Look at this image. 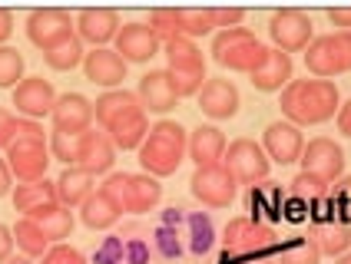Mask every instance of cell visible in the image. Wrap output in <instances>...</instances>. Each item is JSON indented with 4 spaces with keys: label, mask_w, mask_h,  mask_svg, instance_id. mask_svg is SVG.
Instances as JSON below:
<instances>
[{
    "label": "cell",
    "mask_w": 351,
    "mask_h": 264,
    "mask_svg": "<svg viewBox=\"0 0 351 264\" xmlns=\"http://www.w3.org/2000/svg\"><path fill=\"white\" fill-rule=\"evenodd\" d=\"M282 113L292 119V126H318L328 122L341 109V96L332 79H292L282 90Z\"/></svg>",
    "instance_id": "obj_1"
},
{
    "label": "cell",
    "mask_w": 351,
    "mask_h": 264,
    "mask_svg": "<svg viewBox=\"0 0 351 264\" xmlns=\"http://www.w3.org/2000/svg\"><path fill=\"white\" fill-rule=\"evenodd\" d=\"M186 149H189L186 129L173 119H162L149 129L146 142L139 146V162H143L146 175H173L182 166Z\"/></svg>",
    "instance_id": "obj_2"
},
{
    "label": "cell",
    "mask_w": 351,
    "mask_h": 264,
    "mask_svg": "<svg viewBox=\"0 0 351 264\" xmlns=\"http://www.w3.org/2000/svg\"><path fill=\"white\" fill-rule=\"evenodd\" d=\"M305 66L318 79L348 73L351 70V30H338V34L312 40L308 43V53H305Z\"/></svg>",
    "instance_id": "obj_3"
},
{
    "label": "cell",
    "mask_w": 351,
    "mask_h": 264,
    "mask_svg": "<svg viewBox=\"0 0 351 264\" xmlns=\"http://www.w3.org/2000/svg\"><path fill=\"white\" fill-rule=\"evenodd\" d=\"M189 189H193V198H195V202H202V205H209V208H229L235 202V189H239V182H235L232 172L219 162V166L195 169L193 182H189Z\"/></svg>",
    "instance_id": "obj_4"
},
{
    "label": "cell",
    "mask_w": 351,
    "mask_h": 264,
    "mask_svg": "<svg viewBox=\"0 0 351 264\" xmlns=\"http://www.w3.org/2000/svg\"><path fill=\"white\" fill-rule=\"evenodd\" d=\"M222 166L235 175L239 185H255V182H265L269 175V155L262 146H255L252 139H235L232 146L222 155Z\"/></svg>",
    "instance_id": "obj_5"
},
{
    "label": "cell",
    "mask_w": 351,
    "mask_h": 264,
    "mask_svg": "<svg viewBox=\"0 0 351 264\" xmlns=\"http://www.w3.org/2000/svg\"><path fill=\"white\" fill-rule=\"evenodd\" d=\"M312 17L302 14V10H278L269 23V37H272L275 50L282 53H298V50H308L312 43Z\"/></svg>",
    "instance_id": "obj_6"
},
{
    "label": "cell",
    "mask_w": 351,
    "mask_h": 264,
    "mask_svg": "<svg viewBox=\"0 0 351 264\" xmlns=\"http://www.w3.org/2000/svg\"><path fill=\"white\" fill-rule=\"evenodd\" d=\"M298 162H302V172H308V175H315V179H322V182L332 185L335 179L345 172V152H341L338 142L318 135V139H312V142L302 149V159H298Z\"/></svg>",
    "instance_id": "obj_7"
},
{
    "label": "cell",
    "mask_w": 351,
    "mask_h": 264,
    "mask_svg": "<svg viewBox=\"0 0 351 264\" xmlns=\"http://www.w3.org/2000/svg\"><path fill=\"white\" fill-rule=\"evenodd\" d=\"M226 254H232V258H252L258 251H265V248L275 241L272 228L258 225L252 218H232L229 225H226Z\"/></svg>",
    "instance_id": "obj_8"
},
{
    "label": "cell",
    "mask_w": 351,
    "mask_h": 264,
    "mask_svg": "<svg viewBox=\"0 0 351 264\" xmlns=\"http://www.w3.org/2000/svg\"><path fill=\"white\" fill-rule=\"evenodd\" d=\"M27 37L34 47H40L43 53L53 50L57 43H63L66 37H73V27H70V14L66 10H57V7H43V10H34L27 17Z\"/></svg>",
    "instance_id": "obj_9"
},
{
    "label": "cell",
    "mask_w": 351,
    "mask_h": 264,
    "mask_svg": "<svg viewBox=\"0 0 351 264\" xmlns=\"http://www.w3.org/2000/svg\"><path fill=\"white\" fill-rule=\"evenodd\" d=\"M14 106H17V113H23L27 119L50 116L53 106H57L53 83L43 79V76H27V79H20L17 90H14Z\"/></svg>",
    "instance_id": "obj_10"
},
{
    "label": "cell",
    "mask_w": 351,
    "mask_h": 264,
    "mask_svg": "<svg viewBox=\"0 0 351 264\" xmlns=\"http://www.w3.org/2000/svg\"><path fill=\"white\" fill-rule=\"evenodd\" d=\"M53 132L63 135H80V132L90 129L93 122V103L83 93H63L57 96V106H53Z\"/></svg>",
    "instance_id": "obj_11"
},
{
    "label": "cell",
    "mask_w": 351,
    "mask_h": 264,
    "mask_svg": "<svg viewBox=\"0 0 351 264\" xmlns=\"http://www.w3.org/2000/svg\"><path fill=\"white\" fill-rule=\"evenodd\" d=\"M7 166L20 182H40L50 166V149L47 142H14L7 149Z\"/></svg>",
    "instance_id": "obj_12"
},
{
    "label": "cell",
    "mask_w": 351,
    "mask_h": 264,
    "mask_svg": "<svg viewBox=\"0 0 351 264\" xmlns=\"http://www.w3.org/2000/svg\"><path fill=\"white\" fill-rule=\"evenodd\" d=\"M262 149L269 155V162H278V166H289V162H298L302 159V132L292 122H272L265 126V135H262Z\"/></svg>",
    "instance_id": "obj_13"
},
{
    "label": "cell",
    "mask_w": 351,
    "mask_h": 264,
    "mask_svg": "<svg viewBox=\"0 0 351 264\" xmlns=\"http://www.w3.org/2000/svg\"><path fill=\"white\" fill-rule=\"evenodd\" d=\"M117 53L123 63H146L159 53V40L149 23H126L117 34Z\"/></svg>",
    "instance_id": "obj_14"
},
{
    "label": "cell",
    "mask_w": 351,
    "mask_h": 264,
    "mask_svg": "<svg viewBox=\"0 0 351 264\" xmlns=\"http://www.w3.org/2000/svg\"><path fill=\"white\" fill-rule=\"evenodd\" d=\"M77 34L80 40L93 43V50H103L110 40H117L119 34V14L117 10H80L77 14Z\"/></svg>",
    "instance_id": "obj_15"
},
{
    "label": "cell",
    "mask_w": 351,
    "mask_h": 264,
    "mask_svg": "<svg viewBox=\"0 0 351 264\" xmlns=\"http://www.w3.org/2000/svg\"><path fill=\"white\" fill-rule=\"evenodd\" d=\"M139 106H143V113L149 109V113H169L176 106V90H173V79L166 70H153V73H146L139 79Z\"/></svg>",
    "instance_id": "obj_16"
},
{
    "label": "cell",
    "mask_w": 351,
    "mask_h": 264,
    "mask_svg": "<svg viewBox=\"0 0 351 264\" xmlns=\"http://www.w3.org/2000/svg\"><path fill=\"white\" fill-rule=\"evenodd\" d=\"M117 146L110 142L106 132H97V129H86L83 132V146H80V169H86L90 175H103V172L113 169L117 162Z\"/></svg>",
    "instance_id": "obj_17"
},
{
    "label": "cell",
    "mask_w": 351,
    "mask_h": 264,
    "mask_svg": "<svg viewBox=\"0 0 351 264\" xmlns=\"http://www.w3.org/2000/svg\"><path fill=\"white\" fill-rule=\"evenodd\" d=\"M199 109L209 119H232L239 113V90L229 79H206L202 96H199Z\"/></svg>",
    "instance_id": "obj_18"
},
{
    "label": "cell",
    "mask_w": 351,
    "mask_h": 264,
    "mask_svg": "<svg viewBox=\"0 0 351 264\" xmlns=\"http://www.w3.org/2000/svg\"><path fill=\"white\" fill-rule=\"evenodd\" d=\"M249 76H252L255 90H262V93H278V90H285V86L292 83V57L272 47V50L265 53V60H262V66Z\"/></svg>",
    "instance_id": "obj_19"
},
{
    "label": "cell",
    "mask_w": 351,
    "mask_h": 264,
    "mask_svg": "<svg viewBox=\"0 0 351 264\" xmlns=\"http://www.w3.org/2000/svg\"><path fill=\"white\" fill-rule=\"evenodd\" d=\"M83 70H86V79L97 83V86H119L126 79V63L117 50H93L83 60Z\"/></svg>",
    "instance_id": "obj_20"
},
{
    "label": "cell",
    "mask_w": 351,
    "mask_h": 264,
    "mask_svg": "<svg viewBox=\"0 0 351 264\" xmlns=\"http://www.w3.org/2000/svg\"><path fill=\"white\" fill-rule=\"evenodd\" d=\"M139 109H143V106H139L136 93H130V90H110V93H103L97 99L93 116H97V122L103 126V129H110V126H117L119 119L139 113Z\"/></svg>",
    "instance_id": "obj_21"
},
{
    "label": "cell",
    "mask_w": 351,
    "mask_h": 264,
    "mask_svg": "<svg viewBox=\"0 0 351 264\" xmlns=\"http://www.w3.org/2000/svg\"><path fill=\"white\" fill-rule=\"evenodd\" d=\"M226 155V135L215 129V126H199L189 135V159L195 162V169H206V166H219Z\"/></svg>",
    "instance_id": "obj_22"
},
{
    "label": "cell",
    "mask_w": 351,
    "mask_h": 264,
    "mask_svg": "<svg viewBox=\"0 0 351 264\" xmlns=\"http://www.w3.org/2000/svg\"><path fill=\"white\" fill-rule=\"evenodd\" d=\"M93 195V175L80 166H70L57 179V202L63 208H77Z\"/></svg>",
    "instance_id": "obj_23"
},
{
    "label": "cell",
    "mask_w": 351,
    "mask_h": 264,
    "mask_svg": "<svg viewBox=\"0 0 351 264\" xmlns=\"http://www.w3.org/2000/svg\"><path fill=\"white\" fill-rule=\"evenodd\" d=\"M30 222H37L40 231L47 235V241H63V238H70V231H73V211L70 208H63L57 202V205H43L37 208V211H30L27 215Z\"/></svg>",
    "instance_id": "obj_24"
},
{
    "label": "cell",
    "mask_w": 351,
    "mask_h": 264,
    "mask_svg": "<svg viewBox=\"0 0 351 264\" xmlns=\"http://www.w3.org/2000/svg\"><path fill=\"white\" fill-rule=\"evenodd\" d=\"M265 53H269V47H262L258 40H252V43H239L232 50L219 53L215 63H219L222 70H232V73H255V70L262 66Z\"/></svg>",
    "instance_id": "obj_25"
},
{
    "label": "cell",
    "mask_w": 351,
    "mask_h": 264,
    "mask_svg": "<svg viewBox=\"0 0 351 264\" xmlns=\"http://www.w3.org/2000/svg\"><path fill=\"white\" fill-rule=\"evenodd\" d=\"M110 135V142L117 146V149L130 152V149H139L143 142H146V135H149V122H146V113L139 109V113L126 116V119H119L117 126H110L106 129Z\"/></svg>",
    "instance_id": "obj_26"
},
{
    "label": "cell",
    "mask_w": 351,
    "mask_h": 264,
    "mask_svg": "<svg viewBox=\"0 0 351 264\" xmlns=\"http://www.w3.org/2000/svg\"><path fill=\"white\" fill-rule=\"evenodd\" d=\"M119 215H123V208H119L110 195H103V192H93V195L83 202V225L93 228V231L113 228L119 222Z\"/></svg>",
    "instance_id": "obj_27"
},
{
    "label": "cell",
    "mask_w": 351,
    "mask_h": 264,
    "mask_svg": "<svg viewBox=\"0 0 351 264\" xmlns=\"http://www.w3.org/2000/svg\"><path fill=\"white\" fill-rule=\"evenodd\" d=\"M43 205H57V185L53 182H47V179H40V182H23L17 185L14 192V208L23 211V215H30V211H37Z\"/></svg>",
    "instance_id": "obj_28"
},
{
    "label": "cell",
    "mask_w": 351,
    "mask_h": 264,
    "mask_svg": "<svg viewBox=\"0 0 351 264\" xmlns=\"http://www.w3.org/2000/svg\"><path fill=\"white\" fill-rule=\"evenodd\" d=\"M166 60H169V73H199V70H206V60L199 53V47L186 37L166 43Z\"/></svg>",
    "instance_id": "obj_29"
},
{
    "label": "cell",
    "mask_w": 351,
    "mask_h": 264,
    "mask_svg": "<svg viewBox=\"0 0 351 264\" xmlns=\"http://www.w3.org/2000/svg\"><path fill=\"white\" fill-rule=\"evenodd\" d=\"M162 198V185L153 175H130V198H126V211H149L159 205Z\"/></svg>",
    "instance_id": "obj_30"
},
{
    "label": "cell",
    "mask_w": 351,
    "mask_h": 264,
    "mask_svg": "<svg viewBox=\"0 0 351 264\" xmlns=\"http://www.w3.org/2000/svg\"><path fill=\"white\" fill-rule=\"evenodd\" d=\"M312 245L318 248V254H345L351 245V235L345 225H335V222H318L312 228Z\"/></svg>",
    "instance_id": "obj_31"
},
{
    "label": "cell",
    "mask_w": 351,
    "mask_h": 264,
    "mask_svg": "<svg viewBox=\"0 0 351 264\" xmlns=\"http://www.w3.org/2000/svg\"><path fill=\"white\" fill-rule=\"evenodd\" d=\"M43 60H47V66H50V70L66 73V70H73V66H80V63L86 60V53H83V40H80V37H66L63 43H57L53 50H47V53H43Z\"/></svg>",
    "instance_id": "obj_32"
},
{
    "label": "cell",
    "mask_w": 351,
    "mask_h": 264,
    "mask_svg": "<svg viewBox=\"0 0 351 264\" xmlns=\"http://www.w3.org/2000/svg\"><path fill=\"white\" fill-rule=\"evenodd\" d=\"M14 241H17V248L27 254V258H43V254L50 251L47 235H43L40 225L37 222H30V218H20L17 225H14Z\"/></svg>",
    "instance_id": "obj_33"
},
{
    "label": "cell",
    "mask_w": 351,
    "mask_h": 264,
    "mask_svg": "<svg viewBox=\"0 0 351 264\" xmlns=\"http://www.w3.org/2000/svg\"><path fill=\"white\" fill-rule=\"evenodd\" d=\"M179 23H182V37H206L215 30L213 10H179Z\"/></svg>",
    "instance_id": "obj_34"
},
{
    "label": "cell",
    "mask_w": 351,
    "mask_h": 264,
    "mask_svg": "<svg viewBox=\"0 0 351 264\" xmlns=\"http://www.w3.org/2000/svg\"><path fill=\"white\" fill-rule=\"evenodd\" d=\"M149 30L156 34V40L162 43H173L182 37V23H179V10H153L149 17Z\"/></svg>",
    "instance_id": "obj_35"
},
{
    "label": "cell",
    "mask_w": 351,
    "mask_h": 264,
    "mask_svg": "<svg viewBox=\"0 0 351 264\" xmlns=\"http://www.w3.org/2000/svg\"><path fill=\"white\" fill-rule=\"evenodd\" d=\"M318 248L312 245V238H295L282 248V261L278 264H318Z\"/></svg>",
    "instance_id": "obj_36"
},
{
    "label": "cell",
    "mask_w": 351,
    "mask_h": 264,
    "mask_svg": "<svg viewBox=\"0 0 351 264\" xmlns=\"http://www.w3.org/2000/svg\"><path fill=\"white\" fill-rule=\"evenodd\" d=\"M80 146H83V132H80V135H63V132H53L50 152H53V159L66 162V169H70V166H77L80 162Z\"/></svg>",
    "instance_id": "obj_37"
},
{
    "label": "cell",
    "mask_w": 351,
    "mask_h": 264,
    "mask_svg": "<svg viewBox=\"0 0 351 264\" xmlns=\"http://www.w3.org/2000/svg\"><path fill=\"white\" fill-rule=\"evenodd\" d=\"M20 76H23V57L14 47H0V90L17 86Z\"/></svg>",
    "instance_id": "obj_38"
},
{
    "label": "cell",
    "mask_w": 351,
    "mask_h": 264,
    "mask_svg": "<svg viewBox=\"0 0 351 264\" xmlns=\"http://www.w3.org/2000/svg\"><path fill=\"white\" fill-rule=\"evenodd\" d=\"M292 195L302 198V202H322V198L328 195V182H322V179H315L308 172H302V175H295Z\"/></svg>",
    "instance_id": "obj_39"
},
{
    "label": "cell",
    "mask_w": 351,
    "mask_h": 264,
    "mask_svg": "<svg viewBox=\"0 0 351 264\" xmlns=\"http://www.w3.org/2000/svg\"><path fill=\"white\" fill-rule=\"evenodd\" d=\"M252 40H255V34H252V30H245V27H235V30H222V34L213 40V57L226 53V50H232V47H239V43H252Z\"/></svg>",
    "instance_id": "obj_40"
},
{
    "label": "cell",
    "mask_w": 351,
    "mask_h": 264,
    "mask_svg": "<svg viewBox=\"0 0 351 264\" xmlns=\"http://www.w3.org/2000/svg\"><path fill=\"white\" fill-rule=\"evenodd\" d=\"M99 192H103V195H110V198L126 211V198H130V175H126V172H113V175L103 182V189Z\"/></svg>",
    "instance_id": "obj_41"
},
{
    "label": "cell",
    "mask_w": 351,
    "mask_h": 264,
    "mask_svg": "<svg viewBox=\"0 0 351 264\" xmlns=\"http://www.w3.org/2000/svg\"><path fill=\"white\" fill-rule=\"evenodd\" d=\"M169 73V70H166ZM169 79H173V90H176V96H193V93H199L206 83V70H199V73H169Z\"/></svg>",
    "instance_id": "obj_42"
},
{
    "label": "cell",
    "mask_w": 351,
    "mask_h": 264,
    "mask_svg": "<svg viewBox=\"0 0 351 264\" xmlns=\"http://www.w3.org/2000/svg\"><path fill=\"white\" fill-rule=\"evenodd\" d=\"M43 264H86V261H83V254H80L77 248L53 245L47 254H43Z\"/></svg>",
    "instance_id": "obj_43"
},
{
    "label": "cell",
    "mask_w": 351,
    "mask_h": 264,
    "mask_svg": "<svg viewBox=\"0 0 351 264\" xmlns=\"http://www.w3.org/2000/svg\"><path fill=\"white\" fill-rule=\"evenodd\" d=\"M14 142H43V129H40L34 119H17L14 126ZM10 142V146H14Z\"/></svg>",
    "instance_id": "obj_44"
},
{
    "label": "cell",
    "mask_w": 351,
    "mask_h": 264,
    "mask_svg": "<svg viewBox=\"0 0 351 264\" xmlns=\"http://www.w3.org/2000/svg\"><path fill=\"white\" fill-rule=\"evenodd\" d=\"M242 17H245V10H213V20L215 27H222V30H235L239 23H242Z\"/></svg>",
    "instance_id": "obj_45"
},
{
    "label": "cell",
    "mask_w": 351,
    "mask_h": 264,
    "mask_svg": "<svg viewBox=\"0 0 351 264\" xmlns=\"http://www.w3.org/2000/svg\"><path fill=\"white\" fill-rule=\"evenodd\" d=\"M14 126H17V119L7 113V109H0V149H10V142H14Z\"/></svg>",
    "instance_id": "obj_46"
},
{
    "label": "cell",
    "mask_w": 351,
    "mask_h": 264,
    "mask_svg": "<svg viewBox=\"0 0 351 264\" xmlns=\"http://www.w3.org/2000/svg\"><path fill=\"white\" fill-rule=\"evenodd\" d=\"M10 251H14V228L0 225V264L10 261Z\"/></svg>",
    "instance_id": "obj_47"
},
{
    "label": "cell",
    "mask_w": 351,
    "mask_h": 264,
    "mask_svg": "<svg viewBox=\"0 0 351 264\" xmlns=\"http://www.w3.org/2000/svg\"><path fill=\"white\" fill-rule=\"evenodd\" d=\"M338 129H341L351 139V99L345 103V106H341V109H338Z\"/></svg>",
    "instance_id": "obj_48"
},
{
    "label": "cell",
    "mask_w": 351,
    "mask_h": 264,
    "mask_svg": "<svg viewBox=\"0 0 351 264\" xmlns=\"http://www.w3.org/2000/svg\"><path fill=\"white\" fill-rule=\"evenodd\" d=\"M14 34V17H10V10H0V43Z\"/></svg>",
    "instance_id": "obj_49"
},
{
    "label": "cell",
    "mask_w": 351,
    "mask_h": 264,
    "mask_svg": "<svg viewBox=\"0 0 351 264\" xmlns=\"http://www.w3.org/2000/svg\"><path fill=\"white\" fill-rule=\"evenodd\" d=\"M10 179H14V172H10V166H7V162L0 159V198H3V195L10 192Z\"/></svg>",
    "instance_id": "obj_50"
},
{
    "label": "cell",
    "mask_w": 351,
    "mask_h": 264,
    "mask_svg": "<svg viewBox=\"0 0 351 264\" xmlns=\"http://www.w3.org/2000/svg\"><path fill=\"white\" fill-rule=\"evenodd\" d=\"M328 17H332L335 27H341V30H351V10H332Z\"/></svg>",
    "instance_id": "obj_51"
},
{
    "label": "cell",
    "mask_w": 351,
    "mask_h": 264,
    "mask_svg": "<svg viewBox=\"0 0 351 264\" xmlns=\"http://www.w3.org/2000/svg\"><path fill=\"white\" fill-rule=\"evenodd\" d=\"M335 198H338V202H345V198H351V179H345V182H341V185L335 189Z\"/></svg>",
    "instance_id": "obj_52"
},
{
    "label": "cell",
    "mask_w": 351,
    "mask_h": 264,
    "mask_svg": "<svg viewBox=\"0 0 351 264\" xmlns=\"http://www.w3.org/2000/svg\"><path fill=\"white\" fill-rule=\"evenodd\" d=\"M219 264H239V261H235L232 254H226V251H222V258H219Z\"/></svg>",
    "instance_id": "obj_53"
},
{
    "label": "cell",
    "mask_w": 351,
    "mask_h": 264,
    "mask_svg": "<svg viewBox=\"0 0 351 264\" xmlns=\"http://www.w3.org/2000/svg\"><path fill=\"white\" fill-rule=\"evenodd\" d=\"M7 264H34V261H30V258H10Z\"/></svg>",
    "instance_id": "obj_54"
},
{
    "label": "cell",
    "mask_w": 351,
    "mask_h": 264,
    "mask_svg": "<svg viewBox=\"0 0 351 264\" xmlns=\"http://www.w3.org/2000/svg\"><path fill=\"white\" fill-rule=\"evenodd\" d=\"M335 264H351V254H341V258H338Z\"/></svg>",
    "instance_id": "obj_55"
},
{
    "label": "cell",
    "mask_w": 351,
    "mask_h": 264,
    "mask_svg": "<svg viewBox=\"0 0 351 264\" xmlns=\"http://www.w3.org/2000/svg\"><path fill=\"white\" fill-rule=\"evenodd\" d=\"M262 264H278V261H262Z\"/></svg>",
    "instance_id": "obj_56"
}]
</instances>
